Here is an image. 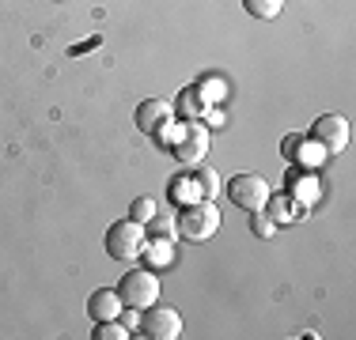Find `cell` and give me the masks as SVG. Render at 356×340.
Returning a JSON list of instances; mask_svg holds the SVG:
<instances>
[{"label": "cell", "instance_id": "1", "mask_svg": "<svg viewBox=\"0 0 356 340\" xmlns=\"http://www.w3.org/2000/svg\"><path fill=\"white\" fill-rule=\"evenodd\" d=\"M175 223H178V238L182 242H209L220 227V212L209 197H201V201L186 204V208H178Z\"/></svg>", "mask_w": 356, "mask_h": 340}, {"label": "cell", "instance_id": "2", "mask_svg": "<svg viewBox=\"0 0 356 340\" xmlns=\"http://www.w3.org/2000/svg\"><path fill=\"white\" fill-rule=\"evenodd\" d=\"M144 242H148V227L137 223V219H118V223H110L106 231V253L114 261H137Z\"/></svg>", "mask_w": 356, "mask_h": 340}, {"label": "cell", "instance_id": "3", "mask_svg": "<svg viewBox=\"0 0 356 340\" xmlns=\"http://www.w3.org/2000/svg\"><path fill=\"white\" fill-rule=\"evenodd\" d=\"M118 295H122L125 306H137V310H148L152 303H159V276H156V269H129V272H122Z\"/></svg>", "mask_w": 356, "mask_h": 340}, {"label": "cell", "instance_id": "4", "mask_svg": "<svg viewBox=\"0 0 356 340\" xmlns=\"http://www.w3.org/2000/svg\"><path fill=\"white\" fill-rule=\"evenodd\" d=\"M269 193H273V185H269L261 174H235L232 182H227V197H232V204L243 208V212L266 208Z\"/></svg>", "mask_w": 356, "mask_h": 340}, {"label": "cell", "instance_id": "5", "mask_svg": "<svg viewBox=\"0 0 356 340\" xmlns=\"http://www.w3.org/2000/svg\"><path fill=\"white\" fill-rule=\"evenodd\" d=\"M209 148H213V136H209L205 125H201V121H186L182 125V136H178L175 148H171V155L182 167H197V163H205Z\"/></svg>", "mask_w": 356, "mask_h": 340}, {"label": "cell", "instance_id": "6", "mask_svg": "<svg viewBox=\"0 0 356 340\" xmlns=\"http://www.w3.org/2000/svg\"><path fill=\"white\" fill-rule=\"evenodd\" d=\"M140 337L148 340H178L182 337V314L175 306H156L140 310Z\"/></svg>", "mask_w": 356, "mask_h": 340}, {"label": "cell", "instance_id": "7", "mask_svg": "<svg viewBox=\"0 0 356 340\" xmlns=\"http://www.w3.org/2000/svg\"><path fill=\"white\" fill-rule=\"evenodd\" d=\"M311 140L318 144L326 155H341L349 148V121L341 114H322L315 125H311Z\"/></svg>", "mask_w": 356, "mask_h": 340}, {"label": "cell", "instance_id": "8", "mask_svg": "<svg viewBox=\"0 0 356 340\" xmlns=\"http://www.w3.org/2000/svg\"><path fill=\"white\" fill-rule=\"evenodd\" d=\"M266 212H269V219H273L277 227L300 223V219L307 216V208H303V204L296 201L292 193H269V201H266Z\"/></svg>", "mask_w": 356, "mask_h": 340}, {"label": "cell", "instance_id": "9", "mask_svg": "<svg viewBox=\"0 0 356 340\" xmlns=\"http://www.w3.org/2000/svg\"><path fill=\"white\" fill-rule=\"evenodd\" d=\"M288 193H292L296 201L303 204V208H311V204H318L322 197V185H318V178H315V170H292L288 174Z\"/></svg>", "mask_w": 356, "mask_h": 340}, {"label": "cell", "instance_id": "10", "mask_svg": "<svg viewBox=\"0 0 356 340\" xmlns=\"http://www.w3.org/2000/svg\"><path fill=\"white\" fill-rule=\"evenodd\" d=\"M122 295H118V287H99V291H91L88 299V314L91 321H110V318H122Z\"/></svg>", "mask_w": 356, "mask_h": 340}, {"label": "cell", "instance_id": "11", "mask_svg": "<svg viewBox=\"0 0 356 340\" xmlns=\"http://www.w3.org/2000/svg\"><path fill=\"white\" fill-rule=\"evenodd\" d=\"M167 117H171V102H167V99H144L137 106V129L144 136H152L159 125L167 121Z\"/></svg>", "mask_w": 356, "mask_h": 340}, {"label": "cell", "instance_id": "12", "mask_svg": "<svg viewBox=\"0 0 356 340\" xmlns=\"http://www.w3.org/2000/svg\"><path fill=\"white\" fill-rule=\"evenodd\" d=\"M140 257L148 261V269H167V265L175 261V238H152V235H148Z\"/></svg>", "mask_w": 356, "mask_h": 340}, {"label": "cell", "instance_id": "13", "mask_svg": "<svg viewBox=\"0 0 356 340\" xmlns=\"http://www.w3.org/2000/svg\"><path fill=\"white\" fill-rule=\"evenodd\" d=\"M167 197H171L175 208H186V204L201 201V189H197V182H193V174H178L175 182L167 185Z\"/></svg>", "mask_w": 356, "mask_h": 340}, {"label": "cell", "instance_id": "14", "mask_svg": "<svg viewBox=\"0 0 356 340\" xmlns=\"http://www.w3.org/2000/svg\"><path fill=\"white\" fill-rule=\"evenodd\" d=\"M178 110H182V121H201V117L209 114V102L201 99V91L197 87H186L182 95H178Z\"/></svg>", "mask_w": 356, "mask_h": 340}, {"label": "cell", "instance_id": "15", "mask_svg": "<svg viewBox=\"0 0 356 340\" xmlns=\"http://www.w3.org/2000/svg\"><path fill=\"white\" fill-rule=\"evenodd\" d=\"M292 159H296V163H300V167H307V170H315V167L322 163V159H326V151H322V148H318V144H315V140H311V136H303V140H300V144H296V151H292Z\"/></svg>", "mask_w": 356, "mask_h": 340}, {"label": "cell", "instance_id": "16", "mask_svg": "<svg viewBox=\"0 0 356 340\" xmlns=\"http://www.w3.org/2000/svg\"><path fill=\"white\" fill-rule=\"evenodd\" d=\"M144 227H148V235H156V238H178V223H175L171 212H156Z\"/></svg>", "mask_w": 356, "mask_h": 340}, {"label": "cell", "instance_id": "17", "mask_svg": "<svg viewBox=\"0 0 356 340\" xmlns=\"http://www.w3.org/2000/svg\"><path fill=\"white\" fill-rule=\"evenodd\" d=\"M193 182H197V189H201V197H216L220 193V174L213 167H193Z\"/></svg>", "mask_w": 356, "mask_h": 340}, {"label": "cell", "instance_id": "18", "mask_svg": "<svg viewBox=\"0 0 356 340\" xmlns=\"http://www.w3.org/2000/svg\"><path fill=\"white\" fill-rule=\"evenodd\" d=\"M243 8L254 15V19H277L284 8V0H243Z\"/></svg>", "mask_w": 356, "mask_h": 340}, {"label": "cell", "instance_id": "19", "mask_svg": "<svg viewBox=\"0 0 356 340\" xmlns=\"http://www.w3.org/2000/svg\"><path fill=\"white\" fill-rule=\"evenodd\" d=\"M178 136H182V121H175V117H167V121L159 125L156 133H152V140H156V144H159V148H163V151H171Z\"/></svg>", "mask_w": 356, "mask_h": 340}, {"label": "cell", "instance_id": "20", "mask_svg": "<svg viewBox=\"0 0 356 340\" xmlns=\"http://www.w3.org/2000/svg\"><path fill=\"white\" fill-rule=\"evenodd\" d=\"M95 337L99 340H125L133 333H129V325H125L122 318H110V321H95Z\"/></svg>", "mask_w": 356, "mask_h": 340}, {"label": "cell", "instance_id": "21", "mask_svg": "<svg viewBox=\"0 0 356 340\" xmlns=\"http://www.w3.org/2000/svg\"><path fill=\"white\" fill-rule=\"evenodd\" d=\"M193 87L201 91V99H205L209 106H213V102H220V99H224V80H216V76H201V80L193 83Z\"/></svg>", "mask_w": 356, "mask_h": 340}, {"label": "cell", "instance_id": "22", "mask_svg": "<svg viewBox=\"0 0 356 340\" xmlns=\"http://www.w3.org/2000/svg\"><path fill=\"white\" fill-rule=\"evenodd\" d=\"M156 212H159V204L152 201V197H137V201L129 204V219H137V223H148Z\"/></svg>", "mask_w": 356, "mask_h": 340}, {"label": "cell", "instance_id": "23", "mask_svg": "<svg viewBox=\"0 0 356 340\" xmlns=\"http://www.w3.org/2000/svg\"><path fill=\"white\" fill-rule=\"evenodd\" d=\"M250 231L258 235V238H273V231H277V223H273V219H269V212H266V208L250 212Z\"/></svg>", "mask_w": 356, "mask_h": 340}, {"label": "cell", "instance_id": "24", "mask_svg": "<svg viewBox=\"0 0 356 340\" xmlns=\"http://www.w3.org/2000/svg\"><path fill=\"white\" fill-rule=\"evenodd\" d=\"M303 140V133H292V136H284V144H281V148H284V155L288 159H292V151H296V144H300Z\"/></svg>", "mask_w": 356, "mask_h": 340}]
</instances>
